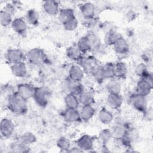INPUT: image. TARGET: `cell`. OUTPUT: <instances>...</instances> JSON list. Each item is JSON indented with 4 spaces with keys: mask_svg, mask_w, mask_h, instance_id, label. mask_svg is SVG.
Masks as SVG:
<instances>
[{
    "mask_svg": "<svg viewBox=\"0 0 153 153\" xmlns=\"http://www.w3.org/2000/svg\"><path fill=\"white\" fill-rule=\"evenodd\" d=\"M7 106L11 112L19 115L25 114L28 109L27 100L17 91L13 92L8 96Z\"/></svg>",
    "mask_w": 153,
    "mask_h": 153,
    "instance_id": "obj_1",
    "label": "cell"
},
{
    "mask_svg": "<svg viewBox=\"0 0 153 153\" xmlns=\"http://www.w3.org/2000/svg\"><path fill=\"white\" fill-rule=\"evenodd\" d=\"M26 59L30 64L38 66L46 62L47 56L42 49L33 48L27 51L26 54Z\"/></svg>",
    "mask_w": 153,
    "mask_h": 153,
    "instance_id": "obj_2",
    "label": "cell"
},
{
    "mask_svg": "<svg viewBox=\"0 0 153 153\" xmlns=\"http://www.w3.org/2000/svg\"><path fill=\"white\" fill-rule=\"evenodd\" d=\"M50 97L49 91L43 87H35L33 99L37 105L45 108L48 103Z\"/></svg>",
    "mask_w": 153,
    "mask_h": 153,
    "instance_id": "obj_3",
    "label": "cell"
},
{
    "mask_svg": "<svg viewBox=\"0 0 153 153\" xmlns=\"http://www.w3.org/2000/svg\"><path fill=\"white\" fill-rule=\"evenodd\" d=\"M130 101L132 106L137 111L144 114L146 111L147 107L145 96L136 93L130 96Z\"/></svg>",
    "mask_w": 153,
    "mask_h": 153,
    "instance_id": "obj_4",
    "label": "cell"
},
{
    "mask_svg": "<svg viewBox=\"0 0 153 153\" xmlns=\"http://www.w3.org/2000/svg\"><path fill=\"white\" fill-rule=\"evenodd\" d=\"M5 57L8 62L13 65L23 62L26 59V55L20 49L11 48L7 51Z\"/></svg>",
    "mask_w": 153,
    "mask_h": 153,
    "instance_id": "obj_5",
    "label": "cell"
},
{
    "mask_svg": "<svg viewBox=\"0 0 153 153\" xmlns=\"http://www.w3.org/2000/svg\"><path fill=\"white\" fill-rule=\"evenodd\" d=\"M15 126L13 122L8 118H4L0 123V132L4 138L10 137L14 131Z\"/></svg>",
    "mask_w": 153,
    "mask_h": 153,
    "instance_id": "obj_6",
    "label": "cell"
},
{
    "mask_svg": "<svg viewBox=\"0 0 153 153\" xmlns=\"http://www.w3.org/2000/svg\"><path fill=\"white\" fill-rule=\"evenodd\" d=\"M112 138L117 140H123L128 137V130L126 126L121 123H118L114 125L111 129Z\"/></svg>",
    "mask_w": 153,
    "mask_h": 153,
    "instance_id": "obj_7",
    "label": "cell"
},
{
    "mask_svg": "<svg viewBox=\"0 0 153 153\" xmlns=\"http://www.w3.org/2000/svg\"><path fill=\"white\" fill-rule=\"evenodd\" d=\"M80 64L84 73L91 75L95 68L99 65L97 59L94 56H88L83 58Z\"/></svg>",
    "mask_w": 153,
    "mask_h": 153,
    "instance_id": "obj_8",
    "label": "cell"
},
{
    "mask_svg": "<svg viewBox=\"0 0 153 153\" xmlns=\"http://www.w3.org/2000/svg\"><path fill=\"white\" fill-rule=\"evenodd\" d=\"M62 117L68 123H78L82 121L79 112L75 108H66L62 112Z\"/></svg>",
    "mask_w": 153,
    "mask_h": 153,
    "instance_id": "obj_9",
    "label": "cell"
},
{
    "mask_svg": "<svg viewBox=\"0 0 153 153\" xmlns=\"http://www.w3.org/2000/svg\"><path fill=\"white\" fill-rule=\"evenodd\" d=\"M35 87L33 85L27 83H21L17 86V92L25 99H28L33 97Z\"/></svg>",
    "mask_w": 153,
    "mask_h": 153,
    "instance_id": "obj_10",
    "label": "cell"
},
{
    "mask_svg": "<svg viewBox=\"0 0 153 153\" xmlns=\"http://www.w3.org/2000/svg\"><path fill=\"white\" fill-rule=\"evenodd\" d=\"M11 27L13 30L17 34L25 36L27 33V23L26 22L22 17L15 18L11 23Z\"/></svg>",
    "mask_w": 153,
    "mask_h": 153,
    "instance_id": "obj_11",
    "label": "cell"
},
{
    "mask_svg": "<svg viewBox=\"0 0 153 153\" xmlns=\"http://www.w3.org/2000/svg\"><path fill=\"white\" fill-rule=\"evenodd\" d=\"M76 143L83 151H90L93 148L94 139L88 134H83L76 140Z\"/></svg>",
    "mask_w": 153,
    "mask_h": 153,
    "instance_id": "obj_12",
    "label": "cell"
},
{
    "mask_svg": "<svg viewBox=\"0 0 153 153\" xmlns=\"http://www.w3.org/2000/svg\"><path fill=\"white\" fill-rule=\"evenodd\" d=\"M152 84H151L146 79L140 78L136 85V93L146 97L151 93L152 89Z\"/></svg>",
    "mask_w": 153,
    "mask_h": 153,
    "instance_id": "obj_13",
    "label": "cell"
},
{
    "mask_svg": "<svg viewBox=\"0 0 153 153\" xmlns=\"http://www.w3.org/2000/svg\"><path fill=\"white\" fill-rule=\"evenodd\" d=\"M44 11L48 15L54 16L59 14L60 9L59 2L54 0H47L43 2L42 4Z\"/></svg>",
    "mask_w": 153,
    "mask_h": 153,
    "instance_id": "obj_14",
    "label": "cell"
},
{
    "mask_svg": "<svg viewBox=\"0 0 153 153\" xmlns=\"http://www.w3.org/2000/svg\"><path fill=\"white\" fill-rule=\"evenodd\" d=\"M67 89L69 93L78 96L84 90L83 85L81 81H75L70 78H68L66 82Z\"/></svg>",
    "mask_w": 153,
    "mask_h": 153,
    "instance_id": "obj_15",
    "label": "cell"
},
{
    "mask_svg": "<svg viewBox=\"0 0 153 153\" xmlns=\"http://www.w3.org/2000/svg\"><path fill=\"white\" fill-rule=\"evenodd\" d=\"M80 11L82 16L86 19H93L95 16L96 8L93 4L85 2L80 5Z\"/></svg>",
    "mask_w": 153,
    "mask_h": 153,
    "instance_id": "obj_16",
    "label": "cell"
},
{
    "mask_svg": "<svg viewBox=\"0 0 153 153\" xmlns=\"http://www.w3.org/2000/svg\"><path fill=\"white\" fill-rule=\"evenodd\" d=\"M113 48L114 51L120 55L126 54L129 51V45L123 36H121L113 45Z\"/></svg>",
    "mask_w": 153,
    "mask_h": 153,
    "instance_id": "obj_17",
    "label": "cell"
},
{
    "mask_svg": "<svg viewBox=\"0 0 153 153\" xmlns=\"http://www.w3.org/2000/svg\"><path fill=\"white\" fill-rule=\"evenodd\" d=\"M11 71L12 74L18 78H24L27 74V70L24 62L11 65Z\"/></svg>",
    "mask_w": 153,
    "mask_h": 153,
    "instance_id": "obj_18",
    "label": "cell"
},
{
    "mask_svg": "<svg viewBox=\"0 0 153 153\" xmlns=\"http://www.w3.org/2000/svg\"><path fill=\"white\" fill-rule=\"evenodd\" d=\"M66 56L70 60L80 63L84 58L82 53L78 49L76 44L72 45L67 48Z\"/></svg>",
    "mask_w": 153,
    "mask_h": 153,
    "instance_id": "obj_19",
    "label": "cell"
},
{
    "mask_svg": "<svg viewBox=\"0 0 153 153\" xmlns=\"http://www.w3.org/2000/svg\"><path fill=\"white\" fill-rule=\"evenodd\" d=\"M123 102V99L120 94L109 93L107 97V103L108 105L114 109H119Z\"/></svg>",
    "mask_w": 153,
    "mask_h": 153,
    "instance_id": "obj_20",
    "label": "cell"
},
{
    "mask_svg": "<svg viewBox=\"0 0 153 153\" xmlns=\"http://www.w3.org/2000/svg\"><path fill=\"white\" fill-rule=\"evenodd\" d=\"M84 75V72L82 68L76 65H72L69 69V78L75 80L81 81Z\"/></svg>",
    "mask_w": 153,
    "mask_h": 153,
    "instance_id": "obj_21",
    "label": "cell"
},
{
    "mask_svg": "<svg viewBox=\"0 0 153 153\" xmlns=\"http://www.w3.org/2000/svg\"><path fill=\"white\" fill-rule=\"evenodd\" d=\"M96 112L95 109L92 105H82L79 112L81 118L84 121H88L93 118Z\"/></svg>",
    "mask_w": 153,
    "mask_h": 153,
    "instance_id": "obj_22",
    "label": "cell"
},
{
    "mask_svg": "<svg viewBox=\"0 0 153 153\" xmlns=\"http://www.w3.org/2000/svg\"><path fill=\"white\" fill-rule=\"evenodd\" d=\"M88 38L91 46V51H97L101 48V41L99 36L93 32L90 31L85 35Z\"/></svg>",
    "mask_w": 153,
    "mask_h": 153,
    "instance_id": "obj_23",
    "label": "cell"
},
{
    "mask_svg": "<svg viewBox=\"0 0 153 153\" xmlns=\"http://www.w3.org/2000/svg\"><path fill=\"white\" fill-rule=\"evenodd\" d=\"M78 100L82 105H93L95 102L94 94L88 90H84L78 96Z\"/></svg>",
    "mask_w": 153,
    "mask_h": 153,
    "instance_id": "obj_24",
    "label": "cell"
},
{
    "mask_svg": "<svg viewBox=\"0 0 153 153\" xmlns=\"http://www.w3.org/2000/svg\"><path fill=\"white\" fill-rule=\"evenodd\" d=\"M98 119L103 124H109L112 123L114 119L113 114L105 108H102L98 112Z\"/></svg>",
    "mask_w": 153,
    "mask_h": 153,
    "instance_id": "obj_25",
    "label": "cell"
},
{
    "mask_svg": "<svg viewBox=\"0 0 153 153\" xmlns=\"http://www.w3.org/2000/svg\"><path fill=\"white\" fill-rule=\"evenodd\" d=\"M121 35L114 29L109 30L105 34L104 37V43L106 45L113 46Z\"/></svg>",
    "mask_w": 153,
    "mask_h": 153,
    "instance_id": "obj_26",
    "label": "cell"
},
{
    "mask_svg": "<svg viewBox=\"0 0 153 153\" xmlns=\"http://www.w3.org/2000/svg\"><path fill=\"white\" fill-rule=\"evenodd\" d=\"M127 74L126 65L123 62H118L114 64L115 77L119 79H124Z\"/></svg>",
    "mask_w": 153,
    "mask_h": 153,
    "instance_id": "obj_27",
    "label": "cell"
},
{
    "mask_svg": "<svg viewBox=\"0 0 153 153\" xmlns=\"http://www.w3.org/2000/svg\"><path fill=\"white\" fill-rule=\"evenodd\" d=\"M64 101L66 108L77 109L79 105L78 97L70 93L65 96L64 98Z\"/></svg>",
    "mask_w": 153,
    "mask_h": 153,
    "instance_id": "obj_28",
    "label": "cell"
},
{
    "mask_svg": "<svg viewBox=\"0 0 153 153\" xmlns=\"http://www.w3.org/2000/svg\"><path fill=\"white\" fill-rule=\"evenodd\" d=\"M26 20L29 25L36 26L39 24V15L35 9L29 10L26 14Z\"/></svg>",
    "mask_w": 153,
    "mask_h": 153,
    "instance_id": "obj_29",
    "label": "cell"
},
{
    "mask_svg": "<svg viewBox=\"0 0 153 153\" xmlns=\"http://www.w3.org/2000/svg\"><path fill=\"white\" fill-rule=\"evenodd\" d=\"M74 16H75L74 11L71 8L61 9L59 13V19L62 24Z\"/></svg>",
    "mask_w": 153,
    "mask_h": 153,
    "instance_id": "obj_30",
    "label": "cell"
},
{
    "mask_svg": "<svg viewBox=\"0 0 153 153\" xmlns=\"http://www.w3.org/2000/svg\"><path fill=\"white\" fill-rule=\"evenodd\" d=\"M76 46L80 51L84 54L91 51V46L86 36L81 37L76 43Z\"/></svg>",
    "mask_w": 153,
    "mask_h": 153,
    "instance_id": "obj_31",
    "label": "cell"
},
{
    "mask_svg": "<svg viewBox=\"0 0 153 153\" xmlns=\"http://www.w3.org/2000/svg\"><path fill=\"white\" fill-rule=\"evenodd\" d=\"M19 141L25 145H30L36 142V137L35 134H33L32 132L27 131L23 133L22 135H20Z\"/></svg>",
    "mask_w": 153,
    "mask_h": 153,
    "instance_id": "obj_32",
    "label": "cell"
},
{
    "mask_svg": "<svg viewBox=\"0 0 153 153\" xmlns=\"http://www.w3.org/2000/svg\"><path fill=\"white\" fill-rule=\"evenodd\" d=\"M12 14L5 10H2L0 12V23L1 26L7 27L10 25L13 22Z\"/></svg>",
    "mask_w": 153,
    "mask_h": 153,
    "instance_id": "obj_33",
    "label": "cell"
},
{
    "mask_svg": "<svg viewBox=\"0 0 153 153\" xmlns=\"http://www.w3.org/2000/svg\"><path fill=\"white\" fill-rule=\"evenodd\" d=\"M91 75L93 76L96 81L100 84L102 83L106 79L102 65H98L93 71Z\"/></svg>",
    "mask_w": 153,
    "mask_h": 153,
    "instance_id": "obj_34",
    "label": "cell"
},
{
    "mask_svg": "<svg viewBox=\"0 0 153 153\" xmlns=\"http://www.w3.org/2000/svg\"><path fill=\"white\" fill-rule=\"evenodd\" d=\"M56 145L62 151L68 152L71 148V142L65 136L59 137L57 140Z\"/></svg>",
    "mask_w": 153,
    "mask_h": 153,
    "instance_id": "obj_35",
    "label": "cell"
},
{
    "mask_svg": "<svg viewBox=\"0 0 153 153\" xmlns=\"http://www.w3.org/2000/svg\"><path fill=\"white\" fill-rule=\"evenodd\" d=\"M112 138L111 130L108 128H105L102 130L98 136V139L100 142L104 145H106Z\"/></svg>",
    "mask_w": 153,
    "mask_h": 153,
    "instance_id": "obj_36",
    "label": "cell"
},
{
    "mask_svg": "<svg viewBox=\"0 0 153 153\" xmlns=\"http://www.w3.org/2000/svg\"><path fill=\"white\" fill-rule=\"evenodd\" d=\"M106 89L109 93L120 94L121 87L119 82L115 80H112L108 83Z\"/></svg>",
    "mask_w": 153,
    "mask_h": 153,
    "instance_id": "obj_37",
    "label": "cell"
},
{
    "mask_svg": "<svg viewBox=\"0 0 153 153\" xmlns=\"http://www.w3.org/2000/svg\"><path fill=\"white\" fill-rule=\"evenodd\" d=\"M102 66L106 79H112L115 78L114 63L111 62H108Z\"/></svg>",
    "mask_w": 153,
    "mask_h": 153,
    "instance_id": "obj_38",
    "label": "cell"
},
{
    "mask_svg": "<svg viewBox=\"0 0 153 153\" xmlns=\"http://www.w3.org/2000/svg\"><path fill=\"white\" fill-rule=\"evenodd\" d=\"M64 28L68 31H73L75 30L78 25V22L76 17L75 16L71 17L64 23H63Z\"/></svg>",
    "mask_w": 153,
    "mask_h": 153,
    "instance_id": "obj_39",
    "label": "cell"
},
{
    "mask_svg": "<svg viewBox=\"0 0 153 153\" xmlns=\"http://www.w3.org/2000/svg\"><path fill=\"white\" fill-rule=\"evenodd\" d=\"M134 72L137 76L142 78L149 72L148 71L146 65L144 63H140L136 65L134 69Z\"/></svg>",
    "mask_w": 153,
    "mask_h": 153,
    "instance_id": "obj_40",
    "label": "cell"
},
{
    "mask_svg": "<svg viewBox=\"0 0 153 153\" xmlns=\"http://www.w3.org/2000/svg\"><path fill=\"white\" fill-rule=\"evenodd\" d=\"M12 152H29V145H25L20 142L13 145L11 147Z\"/></svg>",
    "mask_w": 153,
    "mask_h": 153,
    "instance_id": "obj_41",
    "label": "cell"
},
{
    "mask_svg": "<svg viewBox=\"0 0 153 153\" xmlns=\"http://www.w3.org/2000/svg\"><path fill=\"white\" fill-rule=\"evenodd\" d=\"M82 151H83L81 150L79 147L75 146V147L71 148L68 152H81Z\"/></svg>",
    "mask_w": 153,
    "mask_h": 153,
    "instance_id": "obj_42",
    "label": "cell"
}]
</instances>
